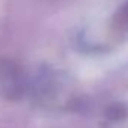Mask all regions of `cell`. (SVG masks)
Wrapping results in <instances>:
<instances>
[{
    "mask_svg": "<svg viewBox=\"0 0 128 128\" xmlns=\"http://www.w3.org/2000/svg\"><path fill=\"white\" fill-rule=\"evenodd\" d=\"M127 115V109L121 104H113L109 110H107V116L113 121H118V119H122L124 116Z\"/></svg>",
    "mask_w": 128,
    "mask_h": 128,
    "instance_id": "2",
    "label": "cell"
},
{
    "mask_svg": "<svg viewBox=\"0 0 128 128\" xmlns=\"http://www.w3.org/2000/svg\"><path fill=\"white\" fill-rule=\"evenodd\" d=\"M0 86L3 96L16 100L24 92V78L20 67L12 61H3L0 64Z\"/></svg>",
    "mask_w": 128,
    "mask_h": 128,
    "instance_id": "1",
    "label": "cell"
},
{
    "mask_svg": "<svg viewBox=\"0 0 128 128\" xmlns=\"http://www.w3.org/2000/svg\"><path fill=\"white\" fill-rule=\"evenodd\" d=\"M119 21H121L124 26H128V6L122 10V14H121V16H119Z\"/></svg>",
    "mask_w": 128,
    "mask_h": 128,
    "instance_id": "3",
    "label": "cell"
}]
</instances>
